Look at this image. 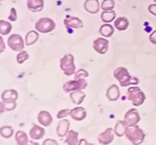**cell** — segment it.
<instances>
[{
	"label": "cell",
	"mask_w": 156,
	"mask_h": 145,
	"mask_svg": "<svg viewBox=\"0 0 156 145\" xmlns=\"http://www.w3.org/2000/svg\"><path fill=\"white\" fill-rule=\"evenodd\" d=\"M114 77L119 81L122 87H127L128 85H136L140 81L137 78L132 77L129 74V71L124 67H120L114 71Z\"/></svg>",
	"instance_id": "cell-1"
},
{
	"label": "cell",
	"mask_w": 156,
	"mask_h": 145,
	"mask_svg": "<svg viewBox=\"0 0 156 145\" xmlns=\"http://www.w3.org/2000/svg\"><path fill=\"white\" fill-rule=\"evenodd\" d=\"M126 137L133 145H140L144 141L146 135L140 126H129L126 132Z\"/></svg>",
	"instance_id": "cell-2"
},
{
	"label": "cell",
	"mask_w": 156,
	"mask_h": 145,
	"mask_svg": "<svg viewBox=\"0 0 156 145\" xmlns=\"http://www.w3.org/2000/svg\"><path fill=\"white\" fill-rule=\"evenodd\" d=\"M127 99L133 103V105L140 106L146 100V95L139 87H132L127 91Z\"/></svg>",
	"instance_id": "cell-3"
},
{
	"label": "cell",
	"mask_w": 156,
	"mask_h": 145,
	"mask_svg": "<svg viewBox=\"0 0 156 145\" xmlns=\"http://www.w3.org/2000/svg\"><path fill=\"white\" fill-rule=\"evenodd\" d=\"M59 67L63 71L64 74L71 76L76 73V66L74 64V56L72 54L65 55L60 59Z\"/></svg>",
	"instance_id": "cell-4"
},
{
	"label": "cell",
	"mask_w": 156,
	"mask_h": 145,
	"mask_svg": "<svg viewBox=\"0 0 156 145\" xmlns=\"http://www.w3.org/2000/svg\"><path fill=\"white\" fill-rule=\"evenodd\" d=\"M56 28V24L52 19L48 18H42L38 20L35 24L37 31L42 33H47L53 31Z\"/></svg>",
	"instance_id": "cell-5"
},
{
	"label": "cell",
	"mask_w": 156,
	"mask_h": 145,
	"mask_svg": "<svg viewBox=\"0 0 156 145\" xmlns=\"http://www.w3.org/2000/svg\"><path fill=\"white\" fill-rule=\"evenodd\" d=\"M88 86V82L85 79H79V80L69 81L66 82L63 85V91L65 93H69L71 91H77V90L85 89Z\"/></svg>",
	"instance_id": "cell-6"
},
{
	"label": "cell",
	"mask_w": 156,
	"mask_h": 145,
	"mask_svg": "<svg viewBox=\"0 0 156 145\" xmlns=\"http://www.w3.org/2000/svg\"><path fill=\"white\" fill-rule=\"evenodd\" d=\"M8 45L13 51H23L24 48V43L22 36L19 34H12L8 39Z\"/></svg>",
	"instance_id": "cell-7"
},
{
	"label": "cell",
	"mask_w": 156,
	"mask_h": 145,
	"mask_svg": "<svg viewBox=\"0 0 156 145\" xmlns=\"http://www.w3.org/2000/svg\"><path fill=\"white\" fill-rule=\"evenodd\" d=\"M140 116L138 111L135 109H130L126 112L124 116V121L129 126H137L140 122Z\"/></svg>",
	"instance_id": "cell-8"
},
{
	"label": "cell",
	"mask_w": 156,
	"mask_h": 145,
	"mask_svg": "<svg viewBox=\"0 0 156 145\" xmlns=\"http://www.w3.org/2000/svg\"><path fill=\"white\" fill-rule=\"evenodd\" d=\"M93 48L99 54H105L109 48V41L105 38H98L93 42Z\"/></svg>",
	"instance_id": "cell-9"
},
{
	"label": "cell",
	"mask_w": 156,
	"mask_h": 145,
	"mask_svg": "<svg viewBox=\"0 0 156 145\" xmlns=\"http://www.w3.org/2000/svg\"><path fill=\"white\" fill-rule=\"evenodd\" d=\"M114 139V131L111 128L107 129L105 132L99 135L98 140L102 145H108L113 142Z\"/></svg>",
	"instance_id": "cell-10"
},
{
	"label": "cell",
	"mask_w": 156,
	"mask_h": 145,
	"mask_svg": "<svg viewBox=\"0 0 156 145\" xmlns=\"http://www.w3.org/2000/svg\"><path fill=\"white\" fill-rule=\"evenodd\" d=\"M64 24L66 28H73V29H79L82 28L84 26L83 22L82 20L76 17H66L64 20Z\"/></svg>",
	"instance_id": "cell-11"
},
{
	"label": "cell",
	"mask_w": 156,
	"mask_h": 145,
	"mask_svg": "<svg viewBox=\"0 0 156 145\" xmlns=\"http://www.w3.org/2000/svg\"><path fill=\"white\" fill-rule=\"evenodd\" d=\"M70 123L67 119H62L58 123L57 128H56V134L59 138H63L66 136L69 129Z\"/></svg>",
	"instance_id": "cell-12"
},
{
	"label": "cell",
	"mask_w": 156,
	"mask_h": 145,
	"mask_svg": "<svg viewBox=\"0 0 156 145\" xmlns=\"http://www.w3.org/2000/svg\"><path fill=\"white\" fill-rule=\"evenodd\" d=\"M37 120L41 125L44 127H48L53 123V117L47 111H41L37 116Z\"/></svg>",
	"instance_id": "cell-13"
},
{
	"label": "cell",
	"mask_w": 156,
	"mask_h": 145,
	"mask_svg": "<svg viewBox=\"0 0 156 145\" xmlns=\"http://www.w3.org/2000/svg\"><path fill=\"white\" fill-rule=\"evenodd\" d=\"M70 116H71V118L73 120H76V121L78 122L82 121L87 116L86 110L83 107H82V106L76 107L71 110Z\"/></svg>",
	"instance_id": "cell-14"
},
{
	"label": "cell",
	"mask_w": 156,
	"mask_h": 145,
	"mask_svg": "<svg viewBox=\"0 0 156 145\" xmlns=\"http://www.w3.org/2000/svg\"><path fill=\"white\" fill-rule=\"evenodd\" d=\"M29 135L32 140L42 139L45 135V129L39 126L34 125L29 132Z\"/></svg>",
	"instance_id": "cell-15"
},
{
	"label": "cell",
	"mask_w": 156,
	"mask_h": 145,
	"mask_svg": "<svg viewBox=\"0 0 156 145\" xmlns=\"http://www.w3.org/2000/svg\"><path fill=\"white\" fill-rule=\"evenodd\" d=\"M85 11L91 14H96L100 10L98 0H86L84 3Z\"/></svg>",
	"instance_id": "cell-16"
},
{
	"label": "cell",
	"mask_w": 156,
	"mask_h": 145,
	"mask_svg": "<svg viewBox=\"0 0 156 145\" xmlns=\"http://www.w3.org/2000/svg\"><path fill=\"white\" fill-rule=\"evenodd\" d=\"M107 97L110 101H116L120 98V92L118 86L116 85H112L108 88L106 93Z\"/></svg>",
	"instance_id": "cell-17"
},
{
	"label": "cell",
	"mask_w": 156,
	"mask_h": 145,
	"mask_svg": "<svg viewBox=\"0 0 156 145\" xmlns=\"http://www.w3.org/2000/svg\"><path fill=\"white\" fill-rule=\"evenodd\" d=\"M44 2L43 0H27V5L29 11L32 12H39L44 9Z\"/></svg>",
	"instance_id": "cell-18"
},
{
	"label": "cell",
	"mask_w": 156,
	"mask_h": 145,
	"mask_svg": "<svg viewBox=\"0 0 156 145\" xmlns=\"http://www.w3.org/2000/svg\"><path fill=\"white\" fill-rule=\"evenodd\" d=\"M86 94L82 91V90H77V91H72L70 94V99L72 102L76 105H80L85 100Z\"/></svg>",
	"instance_id": "cell-19"
},
{
	"label": "cell",
	"mask_w": 156,
	"mask_h": 145,
	"mask_svg": "<svg viewBox=\"0 0 156 145\" xmlns=\"http://www.w3.org/2000/svg\"><path fill=\"white\" fill-rule=\"evenodd\" d=\"M18 97V92L15 90H6L2 94L1 98L3 102H15Z\"/></svg>",
	"instance_id": "cell-20"
},
{
	"label": "cell",
	"mask_w": 156,
	"mask_h": 145,
	"mask_svg": "<svg viewBox=\"0 0 156 145\" xmlns=\"http://www.w3.org/2000/svg\"><path fill=\"white\" fill-rule=\"evenodd\" d=\"M128 127H129V126L126 124L125 121H118L114 126V134L120 138L123 137V135H126Z\"/></svg>",
	"instance_id": "cell-21"
},
{
	"label": "cell",
	"mask_w": 156,
	"mask_h": 145,
	"mask_svg": "<svg viewBox=\"0 0 156 145\" xmlns=\"http://www.w3.org/2000/svg\"><path fill=\"white\" fill-rule=\"evenodd\" d=\"M79 142V133L73 130L69 131L65 140L66 144L68 145H77Z\"/></svg>",
	"instance_id": "cell-22"
},
{
	"label": "cell",
	"mask_w": 156,
	"mask_h": 145,
	"mask_svg": "<svg viewBox=\"0 0 156 145\" xmlns=\"http://www.w3.org/2000/svg\"><path fill=\"white\" fill-rule=\"evenodd\" d=\"M114 24L117 30L122 31V30H125L128 28V27H129V21L125 17H119L118 18H117L114 21Z\"/></svg>",
	"instance_id": "cell-23"
},
{
	"label": "cell",
	"mask_w": 156,
	"mask_h": 145,
	"mask_svg": "<svg viewBox=\"0 0 156 145\" xmlns=\"http://www.w3.org/2000/svg\"><path fill=\"white\" fill-rule=\"evenodd\" d=\"M15 138L18 145H27L29 142L27 134L23 131H18L15 134Z\"/></svg>",
	"instance_id": "cell-24"
},
{
	"label": "cell",
	"mask_w": 156,
	"mask_h": 145,
	"mask_svg": "<svg viewBox=\"0 0 156 145\" xmlns=\"http://www.w3.org/2000/svg\"><path fill=\"white\" fill-rule=\"evenodd\" d=\"M99 31H100L101 36H105V37H110L114 34V28L111 24H105L101 26Z\"/></svg>",
	"instance_id": "cell-25"
},
{
	"label": "cell",
	"mask_w": 156,
	"mask_h": 145,
	"mask_svg": "<svg viewBox=\"0 0 156 145\" xmlns=\"http://www.w3.org/2000/svg\"><path fill=\"white\" fill-rule=\"evenodd\" d=\"M39 39V33L35 30H31L28 32L25 36V43L27 46H30L34 44Z\"/></svg>",
	"instance_id": "cell-26"
},
{
	"label": "cell",
	"mask_w": 156,
	"mask_h": 145,
	"mask_svg": "<svg viewBox=\"0 0 156 145\" xmlns=\"http://www.w3.org/2000/svg\"><path fill=\"white\" fill-rule=\"evenodd\" d=\"M101 18L103 22L110 23L114 21L116 18V12L114 11H104L101 13Z\"/></svg>",
	"instance_id": "cell-27"
},
{
	"label": "cell",
	"mask_w": 156,
	"mask_h": 145,
	"mask_svg": "<svg viewBox=\"0 0 156 145\" xmlns=\"http://www.w3.org/2000/svg\"><path fill=\"white\" fill-rule=\"evenodd\" d=\"M16 102H2L0 103V112L3 113L5 111H12L16 108Z\"/></svg>",
	"instance_id": "cell-28"
},
{
	"label": "cell",
	"mask_w": 156,
	"mask_h": 145,
	"mask_svg": "<svg viewBox=\"0 0 156 145\" xmlns=\"http://www.w3.org/2000/svg\"><path fill=\"white\" fill-rule=\"evenodd\" d=\"M12 28V24L9 22L1 20L0 21V34L7 35L11 32Z\"/></svg>",
	"instance_id": "cell-29"
},
{
	"label": "cell",
	"mask_w": 156,
	"mask_h": 145,
	"mask_svg": "<svg viewBox=\"0 0 156 145\" xmlns=\"http://www.w3.org/2000/svg\"><path fill=\"white\" fill-rule=\"evenodd\" d=\"M13 134L14 129L12 126H2L0 129V135L4 138H10Z\"/></svg>",
	"instance_id": "cell-30"
},
{
	"label": "cell",
	"mask_w": 156,
	"mask_h": 145,
	"mask_svg": "<svg viewBox=\"0 0 156 145\" xmlns=\"http://www.w3.org/2000/svg\"><path fill=\"white\" fill-rule=\"evenodd\" d=\"M115 6L114 0H104L101 3V9L103 11H111Z\"/></svg>",
	"instance_id": "cell-31"
},
{
	"label": "cell",
	"mask_w": 156,
	"mask_h": 145,
	"mask_svg": "<svg viewBox=\"0 0 156 145\" xmlns=\"http://www.w3.org/2000/svg\"><path fill=\"white\" fill-rule=\"evenodd\" d=\"M28 59H29V55L26 51H21L20 52V53H18V54L17 55V57H16L17 62H18V64L23 63L24 61H26Z\"/></svg>",
	"instance_id": "cell-32"
},
{
	"label": "cell",
	"mask_w": 156,
	"mask_h": 145,
	"mask_svg": "<svg viewBox=\"0 0 156 145\" xmlns=\"http://www.w3.org/2000/svg\"><path fill=\"white\" fill-rule=\"evenodd\" d=\"M88 77V72L85 69H80L79 71H77V72H76L75 74L74 79L76 80H79V79H84L85 78Z\"/></svg>",
	"instance_id": "cell-33"
},
{
	"label": "cell",
	"mask_w": 156,
	"mask_h": 145,
	"mask_svg": "<svg viewBox=\"0 0 156 145\" xmlns=\"http://www.w3.org/2000/svg\"><path fill=\"white\" fill-rule=\"evenodd\" d=\"M70 113H71V110L69 109H62V110L59 111L57 114V119H63L65 117L69 116H70Z\"/></svg>",
	"instance_id": "cell-34"
},
{
	"label": "cell",
	"mask_w": 156,
	"mask_h": 145,
	"mask_svg": "<svg viewBox=\"0 0 156 145\" xmlns=\"http://www.w3.org/2000/svg\"><path fill=\"white\" fill-rule=\"evenodd\" d=\"M9 19L11 21H15L17 20V12L15 8H12L11 9V12L9 16Z\"/></svg>",
	"instance_id": "cell-35"
},
{
	"label": "cell",
	"mask_w": 156,
	"mask_h": 145,
	"mask_svg": "<svg viewBox=\"0 0 156 145\" xmlns=\"http://www.w3.org/2000/svg\"><path fill=\"white\" fill-rule=\"evenodd\" d=\"M42 145H59L58 143L56 142V141L53 139H50V138H47L45 141L43 142Z\"/></svg>",
	"instance_id": "cell-36"
},
{
	"label": "cell",
	"mask_w": 156,
	"mask_h": 145,
	"mask_svg": "<svg viewBox=\"0 0 156 145\" xmlns=\"http://www.w3.org/2000/svg\"><path fill=\"white\" fill-rule=\"evenodd\" d=\"M149 9V12H150L151 14H152L153 15L156 16V5L155 4H151L150 5L148 8Z\"/></svg>",
	"instance_id": "cell-37"
},
{
	"label": "cell",
	"mask_w": 156,
	"mask_h": 145,
	"mask_svg": "<svg viewBox=\"0 0 156 145\" xmlns=\"http://www.w3.org/2000/svg\"><path fill=\"white\" fill-rule=\"evenodd\" d=\"M149 40L153 44H156V30L151 33L149 36Z\"/></svg>",
	"instance_id": "cell-38"
},
{
	"label": "cell",
	"mask_w": 156,
	"mask_h": 145,
	"mask_svg": "<svg viewBox=\"0 0 156 145\" xmlns=\"http://www.w3.org/2000/svg\"><path fill=\"white\" fill-rule=\"evenodd\" d=\"M77 145H94L93 144H90V143L88 142V141H87L86 139H84V138H82V139H81L80 141H79V144Z\"/></svg>",
	"instance_id": "cell-39"
},
{
	"label": "cell",
	"mask_w": 156,
	"mask_h": 145,
	"mask_svg": "<svg viewBox=\"0 0 156 145\" xmlns=\"http://www.w3.org/2000/svg\"><path fill=\"white\" fill-rule=\"evenodd\" d=\"M0 41H1V47H0V53H2L5 50V43L4 41H3L2 37H0Z\"/></svg>",
	"instance_id": "cell-40"
},
{
	"label": "cell",
	"mask_w": 156,
	"mask_h": 145,
	"mask_svg": "<svg viewBox=\"0 0 156 145\" xmlns=\"http://www.w3.org/2000/svg\"><path fill=\"white\" fill-rule=\"evenodd\" d=\"M27 145H39V144H38V143L34 142V141H29L28 144H27Z\"/></svg>",
	"instance_id": "cell-41"
},
{
	"label": "cell",
	"mask_w": 156,
	"mask_h": 145,
	"mask_svg": "<svg viewBox=\"0 0 156 145\" xmlns=\"http://www.w3.org/2000/svg\"><path fill=\"white\" fill-rule=\"evenodd\" d=\"M154 2H155L156 3V0H154Z\"/></svg>",
	"instance_id": "cell-42"
},
{
	"label": "cell",
	"mask_w": 156,
	"mask_h": 145,
	"mask_svg": "<svg viewBox=\"0 0 156 145\" xmlns=\"http://www.w3.org/2000/svg\"><path fill=\"white\" fill-rule=\"evenodd\" d=\"M1 1H3V0H1Z\"/></svg>",
	"instance_id": "cell-43"
}]
</instances>
